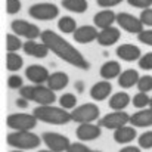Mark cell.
<instances>
[{
    "instance_id": "cell-1",
    "label": "cell",
    "mask_w": 152,
    "mask_h": 152,
    "mask_svg": "<svg viewBox=\"0 0 152 152\" xmlns=\"http://www.w3.org/2000/svg\"><path fill=\"white\" fill-rule=\"evenodd\" d=\"M40 39H42L43 43L48 45V48L50 49L52 53H55L64 62H66V64H69L75 68H80V69H89L90 68L89 61L81 55V52L75 49L71 43H68L65 39H62L55 31H52V30L42 31Z\"/></svg>"
},
{
    "instance_id": "cell-2",
    "label": "cell",
    "mask_w": 152,
    "mask_h": 152,
    "mask_svg": "<svg viewBox=\"0 0 152 152\" xmlns=\"http://www.w3.org/2000/svg\"><path fill=\"white\" fill-rule=\"evenodd\" d=\"M33 114L37 117L39 121L43 123H49V124H56V126H62L66 124L69 121H72L71 118V112H68V109L59 106H53L52 105H39L34 108Z\"/></svg>"
},
{
    "instance_id": "cell-3",
    "label": "cell",
    "mask_w": 152,
    "mask_h": 152,
    "mask_svg": "<svg viewBox=\"0 0 152 152\" xmlns=\"http://www.w3.org/2000/svg\"><path fill=\"white\" fill-rule=\"evenodd\" d=\"M6 142L9 146L15 149H36L40 146L42 139L39 134L33 133L31 130H13L12 133L7 134Z\"/></svg>"
},
{
    "instance_id": "cell-4",
    "label": "cell",
    "mask_w": 152,
    "mask_h": 152,
    "mask_svg": "<svg viewBox=\"0 0 152 152\" xmlns=\"http://www.w3.org/2000/svg\"><path fill=\"white\" fill-rule=\"evenodd\" d=\"M19 96H22L28 101L37 102L39 105H52L56 101L55 90H52L49 86H43V84L22 86L19 89Z\"/></svg>"
},
{
    "instance_id": "cell-5",
    "label": "cell",
    "mask_w": 152,
    "mask_h": 152,
    "mask_svg": "<svg viewBox=\"0 0 152 152\" xmlns=\"http://www.w3.org/2000/svg\"><path fill=\"white\" fill-rule=\"evenodd\" d=\"M99 114H101V111H99L98 105L89 102V103H83L80 106H75L74 111L71 112V118L74 123H78V124L93 123L99 118Z\"/></svg>"
},
{
    "instance_id": "cell-6",
    "label": "cell",
    "mask_w": 152,
    "mask_h": 152,
    "mask_svg": "<svg viewBox=\"0 0 152 152\" xmlns=\"http://www.w3.org/2000/svg\"><path fill=\"white\" fill-rule=\"evenodd\" d=\"M37 117L34 114H22L15 112L9 114L6 118V124L12 130H33L37 126Z\"/></svg>"
},
{
    "instance_id": "cell-7",
    "label": "cell",
    "mask_w": 152,
    "mask_h": 152,
    "mask_svg": "<svg viewBox=\"0 0 152 152\" xmlns=\"http://www.w3.org/2000/svg\"><path fill=\"white\" fill-rule=\"evenodd\" d=\"M28 13L31 18L39 21H52L59 15V7L53 3H36L30 6Z\"/></svg>"
},
{
    "instance_id": "cell-8",
    "label": "cell",
    "mask_w": 152,
    "mask_h": 152,
    "mask_svg": "<svg viewBox=\"0 0 152 152\" xmlns=\"http://www.w3.org/2000/svg\"><path fill=\"white\" fill-rule=\"evenodd\" d=\"M10 28L15 34H18L19 37H24L27 40H36L37 37L42 36L40 28L36 24H31L25 19H15L10 24Z\"/></svg>"
},
{
    "instance_id": "cell-9",
    "label": "cell",
    "mask_w": 152,
    "mask_h": 152,
    "mask_svg": "<svg viewBox=\"0 0 152 152\" xmlns=\"http://www.w3.org/2000/svg\"><path fill=\"white\" fill-rule=\"evenodd\" d=\"M42 139H43L45 145L53 152H66V149L71 145V142L66 136L56 133V132H45L42 134Z\"/></svg>"
},
{
    "instance_id": "cell-10",
    "label": "cell",
    "mask_w": 152,
    "mask_h": 152,
    "mask_svg": "<svg viewBox=\"0 0 152 152\" xmlns=\"http://www.w3.org/2000/svg\"><path fill=\"white\" fill-rule=\"evenodd\" d=\"M117 24L130 34H139L140 31H143V22L140 21V18H136L134 15L127 12L117 13Z\"/></svg>"
},
{
    "instance_id": "cell-11",
    "label": "cell",
    "mask_w": 152,
    "mask_h": 152,
    "mask_svg": "<svg viewBox=\"0 0 152 152\" xmlns=\"http://www.w3.org/2000/svg\"><path fill=\"white\" fill-rule=\"evenodd\" d=\"M130 123V115L124 111H112L109 114H106L101 121L99 126L109 129V130H117L118 127H123L126 124Z\"/></svg>"
},
{
    "instance_id": "cell-12",
    "label": "cell",
    "mask_w": 152,
    "mask_h": 152,
    "mask_svg": "<svg viewBox=\"0 0 152 152\" xmlns=\"http://www.w3.org/2000/svg\"><path fill=\"white\" fill-rule=\"evenodd\" d=\"M102 134L101 126H96L93 123H81L77 130H75V136L81 140V142H90L98 139Z\"/></svg>"
},
{
    "instance_id": "cell-13",
    "label": "cell",
    "mask_w": 152,
    "mask_h": 152,
    "mask_svg": "<svg viewBox=\"0 0 152 152\" xmlns=\"http://www.w3.org/2000/svg\"><path fill=\"white\" fill-rule=\"evenodd\" d=\"M98 36H99V31H98L96 25L95 27L93 25H83L74 31V40L77 43H81V45H87V43L98 40Z\"/></svg>"
},
{
    "instance_id": "cell-14",
    "label": "cell",
    "mask_w": 152,
    "mask_h": 152,
    "mask_svg": "<svg viewBox=\"0 0 152 152\" xmlns=\"http://www.w3.org/2000/svg\"><path fill=\"white\" fill-rule=\"evenodd\" d=\"M117 56L121 59V61H126V62H133V61H139L140 56H142V52L140 48L136 46V45H130V43H124V45H120L117 48Z\"/></svg>"
},
{
    "instance_id": "cell-15",
    "label": "cell",
    "mask_w": 152,
    "mask_h": 152,
    "mask_svg": "<svg viewBox=\"0 0 152 152\" xmlns=\"http://www.w3.org/2000/svg\"><path fill=\"white\" fill-rule=\"evenodd\" d=\"M25 75L31 83L43 84V83H48V78H49L50 74H49L48 68L43 66V65H30L25 69Z\"/></svg>"
},
{
    "instance_id": "cell-16",
    "label": "cell",
    "mask_w": 152,
    "mask_h": 152,
    "mask_svg": "<svg viewBox=\"0 0 152 152\" xmlns=\"http://www.w3.org/2000/svg\"><path fill=\"white\" fill-rule=\"evenodd\" d=\"M22 50L25 52L27 55L33 56V58L43 59V58H46V56L49 55L50 49H49V48H48V45H46V43H43V42H40V43H39V42H36V40H27V42L24 43Z\"/></svg>"
},
{
    "instance_id": "cell-17",
    "label": "cell",
    "mask_w": 152,
    "mask_h": 152,
    "mask_svg": "<svg viewBox=\"0 0 152 152\" xmlns=\"http://www.w3.org/2000/svg\"><path fill=\"white\" fill-rule=\"evenodd\" d=\"M121 37V33L118 28L115 27H108V28H102L99 31V36H98V43L103 46V48H109V46H114Z\"/></svg>"
},
{
    "instance_id": "cell-18",
    "label": "cell",
    "mask_w": 152,
    "mask_h": 152,
    "mask_svg": "<svg viewBox=\"0 0 152 152\" xmlns=\"http://www.w3.org/2000/svg\"><path fill=\"white\" fill-rule=\"evenodd\" d=\"M112 92V84H111V80H102V81H98L92 86L90 89V98L96 102L105 101Z\"/></svg>"
},
{
    "instance_id": "cell-19",
    "label": "cell",
    "mask_w": 152,
    "mask_h": 152,
    "mask_svg": "<svg viewBox=\"0 0 152 152\" xmlns=\"http://www.w3.org/2000/svg\"><path fill=\"white\" fill-rule=\"evenodd\" d=\"M136 136H137L136 129L132 126H127V124L114 130V140L120 145H129L130 142H133L136 139Z\"/></svg>"
},
{
    "instance_id": "cell-20",
    "label": "cell",
    "mask_w": 152,
    "mask_h": 152,
    "mask_svg": "<svg viewBox=\"0 0 152 152\" xmlns=\"http://www.w3.org/2000/svg\"><path fill=\"white\" fill-rule=\"evenodd\" d=\"M114 22H117V13L114 10H111L109 7L103 9L101 12H98L95 16H93V24L98 27V28H108L111 27Z\"/></svg>"
},
{
    "instance_id": "cell-21",
    "label": "cell",
    "mask_w": 152,
    "mask_h": 152,
    "mask_svg": "<svg viewBox=\"0 0 152 152\" xmlns=\"http://www.w3.org/2000/svg\"><path fill=\"white\" fill-rule=\"evenodd\" d=\"M130 124L134 127H151L152 126V108H142L133 115H130Z\"/></svg>"
},
{
    "instance_id": "cell-22",
    "label": "cell",
    "mask_w": 152,
    "mask_h": 152,
    "mask_svg": "<svg viewBox=\"0 0 152 152\" xmlns=\"http://www.w3.org/2000/svg\"><path fill=\"white\" fill-rule=\"evenodd\" d=\"M69 83V77L66 72H62V71H56V72H52L48 78V86L50 87L52 90H62L68 86Z\"/></svg>"
},
{
    "instance_id": "cell-23",
    "label": "cell",
    "mask_w": 152,
    "mask_h": 152,
    "mask_svg": "<svg viewBox=\"0 0 152 152\" xmlns=\"http://www.w3.org/2000/svg\"><path fill=\"white\" fill-rule=\"evenodd\" d=\"M102 78L105 80H112V78H118V75L121 74V65L118 61H106L101 66L99 71Z\"/></svg>"
},
{
    "instance_id": "cell-24",
    "label": "cell",
    "mask_w": 152,
    "mask_h": 152,
    "mask_svg": "<svg viewBox=\"0 0 152 152\" xmlns=\"http://www.w3.org/2000/svg\"><path fill=\"white\" fill-rule=\"evenodd\" d=\"M140 75L136 69H126L118 75V86L123 89H130L133 86H137Z\"/></svg>"
},
{
    "instance_id": "cell-25",
    "label": "cell",
    "mask_w": 152,
    "mask_h": 152,
    "mask_svg": "<svg viewBox=\"0 0 152 152\" xmlns=\"http://www.w3.org/2000/svg\"><path fill=\"white\" fill-rule=\"evenodd\" d=\"M130 102H132V99H130L129 93H126V92H118V93H114V95L109 98L108 105H109V108L114 109V111H124V109L129 106Z\"/></svg>"
},
{
    "instance_id": "cell-26",
    "label": "cell",
    "mask_w": 152,
    "mask_h": 152,
    "mask_svg": "<svg viewBox=\"0 0 152 152\" xmlns=\"http://www.w3.org/2000/svg\"><path fill=\"white\" fill-rule=\"evenodd\" d=\"M62 7L74 13H83L87 10L89 3L87 0H62Z\"/></svg>"
},
{
    "instance_id": "cell-27",
    "label": "cell",
    "mask_w": 152,
    "mask_h": 152,
    "mask_svg": "<svg viewBox=\"0 0 152 152\" xmlns=\"http://www.w3.org/2000/svg\"><path fill=\"white\" fill-rule=\"evenodd\" d=\"M22 65H24V59L19 55H16V52H7V55H6V68H7V71L16 72L22 68Z\"/></svg>"
},
{
    "instance_id": "cell-28",
    "label": "cell",
    "mask_w": 152,
    "mask_h": 152,
    "mask_svg": "<svg viewBox=\"0 0 152 152\" xmlns=\"http://www.w3.org/2000/svg\"><path fill=\"white\" fill-rule=\"evenodd\" d=\"M58 28H59V31H62L64 34H71V33H74L78 27H77V22H75L74 18H71V16H62V18H59V21H58Z\"/></svg>"
},
{
    "instance_id": "cell-29",
    "label": "cell",
    "mask_w": 152,
    "mask_h": 152,
    "mask_svg": "<svg viewBox=\"0 0 152 152\" xmlns=\"http://www.w3.org/2000/svg\"><path fill=\"white\" fill-rule=\"evenodd\" d=\"M24 48V43L21 42L18 34H7L6 36V50L7 52H18Z\"/></svg>"
},
{
    "instance_id": "cell-30",
    "label": "cell",
    "mask_w": 152,
    "mask_h": 152,
    "mask_svg": "<svg viewBox=\"0 0 152 152\" xmlns=\"http://www.w3.org/2000/svg\"><path fill=\"white\" fill-rule=\"evenodd\" d=\"M59 105L65 109H74L77 106V98L72 93H64L59 98Z\"/></svg>"
},
{
    "instance_id": "cell-31",
    "label": "cell",
    "mask_w": 152,
    "mask_h": 152,
    "mask_svg": "<svg viewBox=\"0 0 152 152\" xmlns=\"http://www.w3.org/2000/svg\"><path fill=\"white\" fill-rule=\"evenodd\" d=\"M149 102H151V98L148 96L146 92H139L137 95L133 96V106H136L137 109L149 106Z\"/></svg>"
},
{
    "instance_id": "cell-32",
    "label": "cell",
    "mask_w": 152,
    "mask_h": 152,
    "mask_svg": "<svg viewBox=\"0 0 152 152\" xmlns=\"http://www.w3.org/2000/svg\"><path fill=\"white\" fill-rule=\"evenodd\" d=\"M137 142H139V146L142 149H151L152 148V130L142 133L137 137Z\"/></svg>"
},
{
    "instance_id": "cell-33",
    "label": "cell",
    "mask_w": 152,
    "mask_h": 152,
    "mask_svg": "<svg viewBox=\"0 0 152 152\" xmlns=\"http://www.w3.org/2000/svg\"><path fill=\"white\" fill-rule=\"evenodd\" d=\"M137 89L139 92H151L152 90V75H143L137 81Z\"/></svg>"
},
{
    "instance_id": "cell-34",
    "label": "cell",
    "mask_w": 152,
    "mask_h": 152,
    "mask_svg": "<svg viewBox=\"0 0 152 152\" xmlns=\"http://www.w3.org/2000/svg\"><path fill=\"white\" fill-rule=\"evenodd\" d=\"M139 66L145 71H151L152 69V52H148L145 55L140 56L139 59Z\"/></svg>"
},
{
    "instance_id": "cell-35",
    "label": "cell",
    "mask_w": 152,
    "mask_h": 152,
    "mask_svg": "<svg viewBox=\"0 0 152 152\" xmlns=\"http://www.w3.org/2000/svg\"><path fill=\"white\" fill-rule=\"evenodd\" d=\"M7 86H9L10 89H13V90L21 89V87L24 86V80H22L19 75L12 74V75H9V77H7Z\"/></svg>"
},
{
    "instance_id": "cell-36",
    "label": "cell",
    "mask_w": 152,
    "mask_h": 152,
    "mask_svg": "<svg viewBox=\"0 0 152 152\" xmlns=\"http://www.w3.org/2000/svg\"><path fill=\"white\" fill-rule=\"evenodd\" d=\"M21 10V0H6V12L9 15H15Z\"/></svg>"
},
{
    "instance_id": "cell-37",
    "label": "cell",
    "mask_w": 152,
    "mask_h": 152,
    "mask_svg": "<svg viewBox=\"0 0 152 152\" xmlns=\"http://www.w3.org/2000/svg\"><path fill=\"white\" fill-rule=\"evenodd\" d=\"M140 21L143 22V25L146 27H152V7H146V9H142L140 12Z\"/></svg>"
},
{
    "instance_id": "cell-38",
    "label": "cell",
    "mask_w": 152,
    "mask_h": 152,
    "mask_svg": "<svg viewBox=\"0 0 152 152\" xmlns=\"http://www.w3.org/2000/svg\"><path fill=\"white\" fill-rule=\"evenodd\" d=\"M137 39H139L140 43L152 46V30H143V31H140L137 34Z\"/></svg>"
},
{
    "instance_id": "cell-39",
    "label": "cell",
    "mask_w": 152,
    "mask_h": 152,
    "mask_svg": "<svg viewBox=\"0 0 152 152\" xmlns=\"http://www.w3.org/2000/svg\"><path fill=\"white\" fill-rule=\"evenodd\" d=\"M66 152H93L87 145H84L83 142H75V143H71L69 148L66 149Z\"/></svg>"
},
{
    "instance_id": "cell-40",
    "label": "cell",
    "mask_w": 152,
    "mask_h": 152,
    "mask_svg": "<svg viewBox=\"0 0 152 152\" xmlns=\"http://www.w3.org/2000/svg\"><path fill=\"white\" fill-rule=\"evenodd\" d=\"M127 3L137 9H146L152 6V0H127Z\"/></svg>"
},
{
    "instance_id": "cell-41",
    "label": "cell",
    "mask_w": 152,
    "mask_h": 152,
    "mask_svg": "<svg viewBox=\"0 0 152 152\" xmlns=\"http://www.w3.org/2000/svg\"><path fill=\"white\" fill-rule=\"evenodd\" d=\"M123 0H96V3L101 6V7H114L117 4H120Z\"/></svg>"
},
{
    "instance_id": "cell-42",
    "label": "cell",
    "mask_w": 152,
    "mask_h": 152,
    "mask_svg": "<svg viewBox=\"0 0 152 152\" xmlns=\"http://www.w3.org/2000/svg\"><path fill=\"white\" fill-rule=\"evenodd\" d=\"M120 152H140V146H134V145H126Z\"/></svg>"
},
{
    "instance_id": "cell-43",
    "label": "cell",
    "mask_w": 152,
    "mask_h": 152,
    "mask_svg": "<svg viewBox=\"0 0 152 152\" xmlns=\"http://www.w3.org/2000/svg\"><path fill=\"white\" fill-rule=\"evenodd\" d=\"M16 106H18V108H27V106H28V99L19 96V98L16 99Z\"/></svg>"
},
{
    "instance_id": "cell-44",
    "label": "cell",
    "mask_w": 152,
    "mask_h": 152,
    "mask_svg": "<svg viewBox=\"0 0 152 152\" xmlns=\"http://www.w3.org/2000/svg\"><path fill=\"white\" fill-rule=\"evenodd\" d=\"M39 152H53V151H52V149H49V148H48V149H43V151H39Z\"/></svg>"
},
{
    "instance_id": "cell-45",
    "label": "cell",
    "mask_w": 152,
    "mask_h": 152,
    "mask_svg": "<svg viewBox=\"0 0 152 152\" xmlns=\"http://www.w3.org/2000/svg\"><path fill=\"white\" fill-rule=\"evenodd\" d=\"M10 152H25L24 149H16V151H10Z\"/></svg>"
},
{
    "instance_id": "cell-46",
    "label": "cell",
    "mask_w": 152,
    "mask_h": 152,
    "mask_svg": "<svg viewBox=\"0 0 152 152\" xmlns=\"http://www.w3.org/2000/svg\"><path fill=\"white\" fill-rule=\"evenodd\" d=\"M149 108H152V98H151V102H149Z\"/></svg>"
},
{
    "instance_id": "cell-47",
    "label": "cell",
    "mask_w": 152,
    "mask_h": 152,
    "mask_svg": "<svg viewBox=\"0 0 152 152\" xmlns=\"http://www.w3.org/2000/svg\"><path fill=\"white\" fill-rule=\"evenodd\" d=\"M93 152H101V151H93Z\"/></svg>"
}]
</instances>
